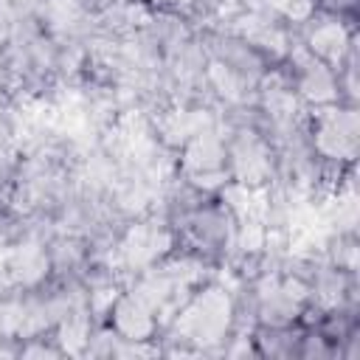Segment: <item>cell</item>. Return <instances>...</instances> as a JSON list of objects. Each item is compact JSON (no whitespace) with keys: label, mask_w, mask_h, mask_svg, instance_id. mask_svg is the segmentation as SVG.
Returning a JSON list of instances; mask_svg holds the SVG:
<instances>
[{"label":"cell","mask_w":360,"mask_h":360,"mask_svg":"<svg viewBox=\"0 0 360 360\" xmlns=\"http://www.w3.org/2000/svg\"><path fill=\"white\" fill-rule=\"evenodd\" d=\"M174 335L183 343H217L225 340L233 326V301L231 295L217 284L194 287V292L183 301V307L174 312Z\"/></svg>","instance_id":"cell-1"},{"label":"cell","mask_w":360,"mask_h":360,"mask_svg":"<svg viewBox=\"0 0 360 360\" xmlns=\"http://www.w3.org/2000/svg\"><path fill=\"white\" fill-rule=\"evenodd\" d=\"M309 152L318 163L349 169L357 155V112L354 104H326L315 107L307 129Z\"/></svg>","instance_id":"cell-2"},{"label":"cell","mask_w":360,"mask_h":360,"mask_svg":"<svg viewBox=\"0 0 360 360\" xmlns=\"http://www.w3.org/2000/svg\"><path fill=\"white\" fill-rule=\"evenodd\" d=\"M183 177L188 186L214 194L217 186L231 183L228 141L217 132H197L183 143Z\"/></svg>","instance_id":"cell-3"},{"label":"cell","mask_w":360,"mask_h":360,"mask_svg":"<svg viewBox=\"0 0 360 360\" xmlns=\"http://www.w3.org/2000/svg\"><path fill=\"white\" fill-rule=\"evenodd\" d=\"M264 8H270L287 25H304L315 14V3L312 0H264Z\"/></svg>","instance_id":"cell-4"},{"label":"cell","mask_w":360,"mask_h":360,"mask_svg":"<svg viewBox=\"0 0 360 360\" xmlns=\"http://www.w3.org/2000/svg\"><path fill=\"white\" fill-rule=\"evenodd\" d=\"M160 17H188L200 11V0H141Z\"/></svg>","instance_id":"cell-5"}]
</instances>
